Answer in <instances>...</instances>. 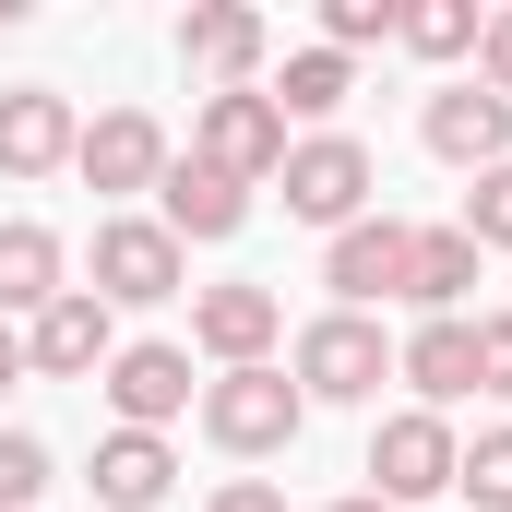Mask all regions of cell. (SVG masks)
<instances>
[{"mask_svg": "<svg viewBox=\"0 0 512 512\" xmlns=\"http://www.w3.org/2000/svg\"><path fill=\"white\" fill-rule=\"evenodd\" d=\"M274 191H286V215H298V227L346 239V227L370 215L382 167H370V143H358V131H298V143H286V167H274Z\"/></svg>", "mask_w": 512, "mask_h": 512, "instance_id": "obj_2", "label": "cell"}, {"mask_svg": "<svg viewBox=\"0 0 512 512\" xmlns=\"http://www.w3.org/2000/svg\"><path fill=\"white\" fill-rule=\"evenodd\" d=\"M322 286L334 310H370V298H405V215H358L334 251H322Z\"/></svg>", "mask_w": 512, "mask_h": 512, "instance_id": "obj_17", "label": "cell"}, {"mask_svg": "<svg viewBox=\"0 0 512 512\" xmlns=\"http://www.w3.org/2000/svg\"><path fill=\"white\" fill-rule=\"evenodd\" d=\"M167 477H179V453H167L155 429H108V441H96V465H84L96 512H155V501H167Z\"/></svg>", "mask_w": 512, "mask_h": 512, "instance_id": "obj_19", "label": "cell"}, {"mask_svg": "<svg viewBox=\"0 0 512 512\" xmlns=\"http://www.w3.org/2000/svg\"><path fill=\"white\" fill-rule=\"evenodd\" d=\"M453 489H465L477 512H512V417H501V429H477V441H465V465H453Z\"/></svg>", "mask_w": 512, "mask_h": 512, "instance_id": "obj_22", "label": "cell"}, {"mask_svg": "<svg viewBox=\"0 0 512 512\" xmlns=\"http://www.w3.org/2000/svg\"><path fill=\"white\" fill-rule=\"evenodd\" d=\"M72 143H84V120H72L60 84H12V96H0V179H12V191H24V179H60Z\"/></svg>", "mask_w": 512, "mask_h": 512, "instance_id": "obj_13", "label": "cell"}, {"mask_svg": "<svg viewBox=\"0 0 512 512\" xmlns=\"http://www.w3.org/2000/svg\"><path fill=\"white\" fill-rule=\"evenodd\" d=\"M477 239L465 227H405V310L417 322H465V298H477Z\"/></svg>", "mask_w": 512, "mask_h": 512, "instance_id": "obj_16", "label": "cell"}, {"mask_svg": "<svg viewBox=\"0 0 512 512\" xmlns=\"http://www.w3.org/2000/svg\"><path fill=\"white\" fill-rule=\"evenodd\" d=\"M286 382L310 393V405H370L393 382V346L370 310H322V322H298V346H286Z\"/></svg>", "mask_w": 512, "mask_h": 512, "instance_id": "obj_3", "label": "cell"}, {"mask_svg": "<svg viewBox=\"0 0 512 512\" xmlns=\"http://www.w3.org/2000/svg\"><path fill=\"white\" fill-rule=\"evenodd\" d=\"M72 286V251H60V227H36V215H0V322L24 334L48 298Z\"/></svg>", "mask_w": 512, "mask_h": 512, "instance_id": "obj_18", "label": "cell"}, {"mask_svg": "<svg viewBox=\"0 0 512 512\" xmlns=\"http://www.w3.org/2000/svg\"><path fill=\"white\" fill-rule=\"evenodd\" d=\"M286 120H310V131H334V108L358 96V60H334V48H286V72L262 84Z\"/></svg>", "mask_w": 512, "mask_h": 512, "instance_id": "obj_20", "label": "cell"}, {"mask_svg": "<svg viewBox=\"0 0 512 512\" xmlns=\"http://www.w3.org/2000/svg\"><path fill=\"white\" fill-rule=\"evenodd\" d=\"M155 227H167L179 251H191V239L215 251V239L251 227V191H239L227 167H203V155H167V179H155Z\"/></svg>", "mask_w": 512, "mask_h": 512, "instance_id": "obj_14", "label": "cell"}, {"mask_svg": "<svg viewBox=\"0 0 512 512\" xmlns=\"http://www.w3.org/2000/svg\"><path fill=\"white\" fill-rule=\"evenodd\" d=\"M167 120L155 108H108V120H84V143H72V179L84 191H108V203H131V191H155L167 179Z\"/></svg>", "mask_w": 512, "mask_h": 512, "instance_id": "obj_9", "label": "cell"}, {"mask_svg": "<svg viewBox=\"0 0 512 512\" xmlns=\"http://www.w3.org/2000/svg\"><path fill=\"white\" fill-rule=\"evenodd\" d=\"M453 465H465V429H453V417H429V405H393L382 429H370V501H393V512L441 501V489H453Z\"/></svg>", "mask_w": 512, "mask_h": 512, "instance_id": "obj_5", "label": "cell"}, {"mask_svg": "<svg viewBox=\"0 0 512 512\" xmlns=\"http://www.w3.org/2000/svg\"><path fill=\"white\" fill-rule=\"evenodd\" d=\"M393 12H405V0H322V48H334V60L393 48Z\"/></svg>", "mask_w": 512, "mask_h": 512, "instance_id": "obj_24", "label": "cell"}, {"mask_svg": "<svg viewBox=\"0 0 512 512\" xmlns=\"http://www.w3.org/2000/svg\"><path fill=\"white\" fill-rule=\"evenodd\" d=\"M477 84H489V96H512V0L489 12V36H477Z\"/></svg>", "mask_w": 512, "mask_h": 512, "instance_id": "obj_27", "label": "cell"}, {"mask_svg": "<svg viewBox=\"0 0 512 512\" xmlns=\"http://www.w3.org/2000/svg\"><path fill=\"white\" fill-rule=\"evenodd\" d=\"M393 382L417 393L429 417H453V405L477 393V310H465V322H417V334L393 346Z\"/></svg>", "mask_w": 512, "mask_h": 512, "instance_id": "obj_15", "label": "cell"}, {"mask_svg": "<svg viewBox=\"0 0 512 512\" xmlns=\"http://www.w3.org/2000/svg\"><path fill=\"white\" fill-rule=\"evenodd\" d=\"M334 512H393V501H370V489H358V501H334Z\"/></svg>", "mask_w": 512, "mask_h": 512, "instance_id": "obj_30", "label": "cell"}, {"mask_svg": "<svg viewBox=\"0 0 512 512\" xmlns=\"http://www.w3.org/2000/svg\"><path fill=\"white\" fill-rule=\"evenodd\" d=\"M262 60H274V24H262L251 0H191L179 12V72H203L215 96L227 84H262Z\"/></svg>", "mask_w": 512, "mask_h": 512, "instance_id": "obj_11", "label": "cell"}, {"mask_svg": "<svg viewBox=\"0 0 512 512\" xmlns=\"http://www.w3.org/2000/svg\"><path fill=\"white\" fill-rule=\"evenodd\" d=\"M477 36H489L477 0H405V12H393V48H405V60H477Z\"/></svg>", "mask_w": 512, "mask_h": 512, "instance_id": "obj_21", "label": "cell"}, {"mask_svg": "<svg viewBox=\"0 0 512 512\" xmlns=\"http://www.w3.org/2000/svg\"><path fill=\"white\" fill-rule=\"evenodd\" d=\"M417 143H429L441 167L489 179V167H512V96H489V84H441V96L417 108Z\"/></svg>", "mask_w": 512, "mask_h": 512, "instance_id": "obj_10", "label": "cell"}, {"mask_svg": "<svg viewBox=\"0 0 512 512\" xmlns=\"http://www.w3.org/2000/svg\"><path fill=\"white\" fill-rule=\"evenodd\" d=\"M453 227H465L477 251H512V167H489V179L465 191V215H453Z\"/></svg>", "mask_w": 512, "mask_h": 512, "instance_id": "obj_25", "label": "cell"}, {"mask_svg": "<svg viewBox=\"0 0 512 512\" xmlns=\"http://www.w3.org/2000/svg\"><path fill=\"white\" fill-rule=\"evenodd\" d=\"M96 298L108 310H167V298H191V251L155 227V215H96Z\"/></svg>", "mask_w": 512, "mask_h": 512, "instance_id": "obj_4", "label": "cell"}, {"mask_svg": "<svg viewBox=\"0 0 512 512\" xmlns=\"http://www.w3.org/2000/svg\"><path fill=\"white\" fill-rule=\"evenodd\" d=\"M48 477H60L48 441H36V429H0V512H36V501H48Z\"/></svg>", "mask_w": 512, "mask_h": 512, "instance_id": "obj_23", "label": "cell"}, {"mask_svg": "<svg viewBox=\"0 0 512 512\" xmlns=\"http://www.w3.org/2000/svg\"><path fill=\"white\" fill-rule=\"evenodd\" d=\"M191 155H203V167H227L239 191H262V179L286 167V108H274L262 84H227V96H203V108H191Z\"/></svg>", "mask_w": 512, "mask_h": 512, "instance_id": "obj_6", "label": "cell"}, {"mask_svg": "<svg viewBox=\"0 0 512 512\" xmlns=\"http://www.w3.org/2000/svg\"><path fill=\"white\" fill-rule=\"evenodd\" d=\"M191 417H203V441H215V453H239V465H274V453L310 429V393H298L274 358H262V370H215Z\"/></svg>", "mask_w": 512, "mask_h": 512, "instance_id": "obj_1", "label": "cell"}, {"mask_svg": "<svg viewBox=\"0 0 512 512\" xmlns=\"http://www.w3.org/2000/svg\"><path fill=\"white\" fill-rule=\"evenodd\" d=\"M96 393H108V417H120V429H155V441H167V429L203 405V382H191V346H155V334H143V346H120V358L96 370Z\"/></svg>", "mask_w": 512, "mask_h": 512, "instance_id": "obj_8", "label": "cell"}, {"mask_svg": "<svg viewBox=\"0 0 512 512\" xmlns=\"http://www.w3.org/2000/svg\"><path fill=\"white\" fill-rule=\"evenodd\" d=\"M477 393H501V405H512V310L477 322Z\"/></svg>", "mask_w": 512, "mask_h": 512, "instance_id": "obj_26", "label": "cell"}, {"mask_svg": "<svg viewBox=\"0 0 512 512\" xmlns=\"http://www.w3.org/2000/svg\"><path fill=\"white\" fill-rule=\"evenodd\" d=\"M191 346L215 370H262L286 346V298L274 286H191Z\"/></svg>", "mask_w": 512, "mask_h": 512, "instance_id": "obj_12", "label": "cell"}, {"mask_svg": "<svg viewBox=\"0 0 512 512\" xmlns=\"http://www.w3.org/2000/svg\"><path fill=\"white\" fill-rule=\"evenodd\" d=\"M12 382H36V370H24V334L0 322V393H12Z\"/></svg>", "mask_w": 512, "mask_h": 512, "instance_id": "obj_29", "label": "cell"}, {"mask_svg": "<svg viewBox=\"0 0 512 512\" xmlns=\"http://www.w3.org/2000/svg\"><path fill=\"white\" fill-rule=\"evenodd\" d=\"M203 512H286V489H274V477H227Z\"/></svg>", "mask_w": 512, "mask_h": 512, "instance_id": "obj_28", "label": "cell"}, {"mask_svg": "<svg viewBox=\"0 0 512 512\" xmlns=\"http://www.w3.org/2000/svg\"><path fill=\"white\" fill-rule=\"evenodd\" d=\"M108 358H120V310H108L96 286H60V298L24 322V370H36V382H96Z\"/></svg>", "mask_w": 512, "mask_h": 512, "instance_id": "obj_7", "label": "cell"}]
</instances>
